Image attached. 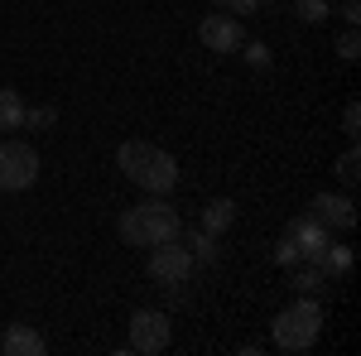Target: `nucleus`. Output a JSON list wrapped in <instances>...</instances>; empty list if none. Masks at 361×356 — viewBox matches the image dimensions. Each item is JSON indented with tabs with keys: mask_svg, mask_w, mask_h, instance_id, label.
I'll return each mask as SVG.
<instances>
[{
	"mask_svg": "<svg viewBox=\"0 0 361 356\" xmlns=\"http://www.w3.org/2000/svg\"><path fill=\"white\" fill-rule=\"evenodd\" d=\"M116 164L121 173L140 183V188L149 192V197H164L173 183H178V164H173V154L159 149V145H149V140H126L121 149H116Z\"/></svg>",
	"mask_w": 361,
	"mask_h": 356,
	"instance_id": "obj_1",
	"label": "nucleus"
},
{
	"mask_svg": "<svg viewBox=\"0 0 361 356\" xmlns=\"http://www.w3.org/2000/svg\"><path fill=\"white\" fill-rule=\"evenodd\" d=\"M116 231H121L126 246H159V241H173L183 231V221H178V212L169 207L164 197H149V202H140L130 212H121Z\"/></svg>",
	"mask_w": 361,
	"mask_h": 356,
	"instance_id": "obj_2",
	"label": "nucleus"
},
{
	"mask_svg": "<svg viewBox=\"0 0 361 356\" xmlns=\"http://www.w3.org/2000/svg\"><path fill=\"white\" fill-rule=\"evenodd\" d=\"M270 332H275L279 352H308L318 342V332H323V303H318V294H299L289 308H279Z\"/></svg>",
	"mask_w": 361,
	"mask_h": 356,
	"instance_id": "obj_3",
	"label": "nucleus"
},
{
	"mask_svg": "<svg viewBox=\"0 0 361 356\" xmlns=\"http://www.w3.org/2000/svg\"><path fill=\"white\" fill-rule=\"evenodd\" d=\"M145 270H149V279H154V284H164V289H183V284L193 279L197 260H193V250L173 236V241L149 246V265H145Z\"/></svg>",
	"mask_w": 361,
	"mask_h": 356,
	"instance_id": "obj_4",
	"label": "nucleus"
},
{
	"mask_svg": "<svg viewBox=\"0 0 361 356\" xmlns=\"http://www.w3.org/2000/svg\"><path fill=\"white\" fill-rule=\"evenodd\" d=\"M39 178V149L25 140H5L0 145V188L5 192H25Z\"/></svg>",
	"mask_w": 361,
	"mask_h": 356,
	"instance_id": "obj_5",
	"label": "nucleus"
},
{
	"mask_svg": "<svg viewBox=\"0 0 361 356\" xmlns=\"http://www.w3.org/2000/svg\"><path fill=\"white\" fill-rule=\"evenodd\" d=\"M169 342H173V323H169L164 308H135V318H130V352L159 356V352H169Z\"/></svg>",
	"mask_w": 361,
	"mask_h": 356,
	"instance_id": "obj_6",
	"label": "nucleus"
},
{
	"mask_svg": "<svg viewBox=\"0 0 361 356\" xmlns=\"http://www.w3.org/2000/svg\"><path fill=\"white\" fill-rule=\"evenodd\" d=\"M197 39H202V49H207V54H236V49L246 44V29H241V20H236V15L212 10V15H202Z\"/></svg>",
	"mask_w": 361,
	"mask_h": 356,
	"instance_id": "obj_7",
	"label": "nucleus"
},
{
	"mask_svg": "<svg viewBox=\"0 0 361 356\" xmlns=\"http://www.w3.org/2000/svg\"><path fill=\"white\" fill-rule=\"evenodd\" d=\"M284 236L294 241V250H299V260H308V265H318V260H323V250H328V241H333V231H328L323 221L313 217V212H304V217H294L289 226H284Z\"/></svg>",
	"mask_w": 361,
	"mask_h": 356,
	"instance_id": "obj_8",
	"label": "nucleus"
},
{
	"mask_svg": "<svg viewBox=\"0 0 361 356\" xmlns=\"http://www.w3.org/2000/svg\"><path fill=\"white\" fill-rule=\"evenodd\" d=\"M308 212L323 221V226H337V231H352V226H357V202H352L347 192H318V197L308 202Z\"/></svg>",
	"mask_w": 361,
	"mask_h": 356,
	"instance_id": "obj_9",
	"label": "nucleus"
},
{
	"mask_svg": "<svg viewBox=\"0 0 361 356\" xmlns=\"http://www.w3.org/2000/svg\"><path fill=\"white\" fill-rule=\"evenodd\" d=\"M0 352H5V356H44V352H49V342L29 328V323H10L5 337H0Z\"/></svg>",
	"mask_w": 361,
	"mask_h": 356,
	"instance_id": "obj_10",
	"label": "nucleus"
},
{
	"mask_svg": "<svg viewBox=\"0 0 361 356\" xmlns=\"http://www.w3.org/2000/svg\"><path fill=\"white\" fill-rule=\"evenodd\" d=\"M231 221H236V202H231V197H212V202L202 207V231H207V236H222Z\"/></svg>",
	"mask_w": 361,
	"mask_h": 356,
	"instance_id": "obj_11",
	"label": "nucleus"
},
{
	"mask_svg": "<svg viewBox=\"0 0 361 356\" xmlns=\"http://www.w3.org/2000/svg\"><path fill=\"white\" fill-rule=\"evenodd\" d=\"M25 125V97L15 87H0V130H20Z\"/></svg>",
	"mask_w": 361,
	"mask_h": 356,
	"instance_id": "obj_12",
	"label": "nucleus"
},
{
	"mask_svg": "<svg viewBox=\"0 0 361 356\" xmlns=\"http://www.w3.org/2000/svg\"><path fill=\"white\" fill-rule=\"evenodd\" d=\"M178 241L193 250L197 265H212V260H217V250H222V246H217V236H207L202 226H197V231H178Z\"/></svg>",
	"mask_w": 361,
	"mask_h": 356,
	"instance_id": "obj_13",
	"label": "nucleus"
},
{
	"mask_svg": "<svg viewBox=\"0 0 361 356\" xmlns=\"http://www.w3.org/2000/svg\"><path fill=\"white\" fill-rule=\"evenodd\" d=\"M318 270L328 274V279H347V274H352V246H333V241H328L323 260H318Z\"/></svg>",
	"mask_w": 361,
	"mask_h": 356,
	"instance_id": "obj_14",
	"label": "nucleus"
},
{
	"mask_svg": "<svg viewBox=\"0 0 361 356\" xmlns=\"http://www.w3.org/2000/svg\"><path fill=\"white\" fill-rule=\"evenodd\" d=\"M294 15H299L304 25H323V20L333 15V0H294Z\"/></svg>",
	"mask_w": 361,
	"mask_h": 356,
	"instance_id": "obj_15",
	"label": "nucleus"
},
{
	"mask_svg": "<svg viewBox=\"0 0 361 356\" xmlns=\"http://www.w3.org/2000/svg\"><path fill=\"white\" fill-rule=\"evenodd\" d=\"M294 289H299V294H323V289H328V274L318 270V265H308V270L294 274Z\"/></svg>",
	"mask_w": 361,
	"mask_h": 356,
	"instance_id": "obj_16",
	"label": "nucleus"
},
{
	"mask_svg": "<svg viewBox=\"0 0 361 356\" xmlns=\"http://www.w3.org/2000/svg\"><path fill=\"white\" fill-rule=\"evenodd\" d=\"M357 173H361V154H357V140H352V145H347V154L337 159V178L352 188V183H357Z\"/></svg>",
	"mask_w": 361,
	"mask_h": 356,
	"instance_id": "obj_17",
	"label": "nucleus"
},
{
	"mask_svg": "<svg viewBox=\"0 0 361 356\" xmlns=\"http://www.w3.org/2000/svg\"><path fill=\"white\" fill-rule=\"evenodd\" d=\"M236 54L246 58L250 68H260V73H265V68H270V49H265V44H260V39H246V44H241V49H236Z\"/></svg>",
	"mask_w": 361,
	"mask_h": 356,
	"instance_id": "obj_18",
	"label": "nucleus"
},
{
	"mask_svg": "<svg viewBox=\"0 0 361 356\" xmlns=\"http://www.w3.org/2000/svg\"><path fill=\"white\" fill-rule=\"evenodd\" d=\"M54 121H58V111H54V106H34V111L25 106V125H20V130H49Z\"/></svg>",
	"mask_w": 361,
	"mask_h": 356,
	"instance_id": "obj_19",
	"label": "nucleus"
},
{
	"mask_svg": "<svg viewBox=\"0 0 361 356\" xmlns=\"http://www.w3.org/2000/svg\"><path fill=\"white\" fill-rule=\"evenodd\" d=\"M337 54L347 58V63H352V58H361V34H357V25L342 29V39H337Z\"/></svg>",
	"mask_w": 361,
	"mask_h": 356,
	"instance_id": "obj_20",
	"label": "nucleus"
},
{
	"mask_svg": "<svg viewBox=\"0 0 361 356\" xmlns=\"http://www.w3.org/2000/svg\"><path fill=\"white\" fill-rule=\"evenodd\" d=\"M212 10H226V15L241 20V15H255L260 10V0H212Z\"/></svg>",
	"mask_w": 361,
	"mask_h": 356,
	"instance_id": "obj_21",
	"label": "nucleus"
},
{
	"mask_svg": "<svg viewBox=\"0 0 361 356\" xmlns=\"http://www.w3.org/2000/svg\"><path fill=\"white\" fill-rule=\"evenodd\" d=\"M275 265H284V270H294V265H299V250H294V241H289V236L275 246Z\"/></svg>",
	"mask_w": 361,
	"mask_h": 356,
	"instance_id": "obj_22",
	"label": "nucleus"
},
{
	"mask_svg": "<svg viewBox=\"0 0 361 356\" xmlns=\"http://www.w3.org/2000/svg\"><path fill=\"white\" fill-rule=\"evenodd\" d=\"M342 130H347V140H357V130H361V106L357 102H347V111H342Z\"/></svg>",
	"mask_w": 361,
	"mask_h": 356,
	"instance_id": "obj_23",
	"label": "nucleus"
},
{
	"mask_svg": "<svg viewBox=\"0 0 361 356\" xmlns=\"http://www.w3.org/2000/svg\"><path fill=\"white\" fill-rule=\"evenodd\" d=\"M342 20H347V25H361V5L357 0H342Z\"/></svg>",
	"mask_w": 361,
	"mask_h": 356,
	"instance_id": "obj_24",
	"label": "nucleus"
}]
</instances>
